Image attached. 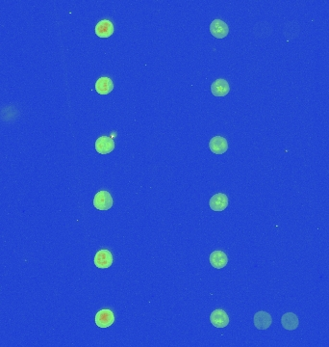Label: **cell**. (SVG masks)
I'll use <instances>...</instances> for the list:
<instances>
[{
    "label": "cell",
    "mask_w": 329,
    "mask_h": 347,
    "mask_svg": "<svg viewBox=\"0 0 329 347\" xmlns=\"http://www.w3.org/2000/svg\"><path fill=\"white\" fill-rule=\"evenodd\" d=\"M253 322L255 328H257L258 330H266L270 327L272 323V318L269 313L261 311L255 314Z\"/></svg>",
    "instance_id": "obj_10"
},
{
    "label": "cell",
    "mask_w": 329,
    "mask_h": 347,
    "mask_svg": "<svg viewBox=\"0 0 329 347\" xmlns=\"http://www.w3.org/2000/svg\"><path fill=\"white\" fill-rule=\"evenodd\" d=\"M95 151L100 155H108L115 150V142L109 136H100L96 139L95 144Z\"/></svg>",
    "instance_id": "obj_3"
},
{
    "label": "cell",
    "mask_w": 329,
    "mask_h": 347,
    "mask_svg": "<svg viewBox=\"0 0 329 347\" xmlns=\"http://www.w3.org/2000/svg\"><path fill=\"white\" fill-rule=\"evenodd\" d=\"M95 324L98 328H108L115 322V315L111 310L103 309L96 313L94 317Z\"/></svg>",
    "instance_id": "obj_2"
},
{
    "label": "cell",
    "mask_w": 329,
    "mask_h": 347,
    "mask_svg": "<svg viewBox=\"0 0 329 347\" xmlns=\"http://www.w3.org/2000/svg\"><path fill=\"white\" fill-rule=\"evenodd\" d=\"M230 92L229 83L225 79H219L211 84V93L215 96H225Z\"/></svg>",
    "instance_id": "obj_12"
},
{
    "label": "cell",
    "mask_w": 329,
    "mask_h": 347,
    "mask_svg": "<svg viewBox=\"0 0 329 347\" xmlns=\"http://www.w3.org/2000/svg\"><path fill=\"white\" fill-rule=\"evenodd\" d=\"M281 323L284 329L288 331H293L299 327V320L294 313H286L281 317Z\"/></svg>",
    "instance_id": "obj_14"
},
{
    "label": "cell",
    "mask_w": 329,
    "mask_h": 347,
    "mask_svg": "<svg viewBox=\"0 0 329 347\" xmlns=\"http://www.w3.org/2000/svg\"><path fill=\"white\" fill-rule=\"evenodd\" d=\"M209 148L213 154L223 155L228 150V142L224 137L217 135L211 138L209 142Z\"/></svg>",
    "instance_id": "obj_8"
},
{
    "label": "cell",
    "mask_w": 329,
    "mask_h": 347,
    "mask_svg": "<svg viewBox=\"0 0 329 347\" xmlns=\"http://www.w3.org/2000/svg\"><path fill=\"white\" fill-rule=\"evenodd\" d=\"M210 321L212 325L216 328H225L230 322L228 315L224 310L221 309L215 310L211 314Z\"/></svg>",
    "instance_id": "obj_7"
},
{
    "label": "cell",
    "mask_w": 329,
    "mask_h": 347,
    "mask_svg": "<svg viewBox=\"0 0 329 347\" xmlns=\"http://www.w3.org/2000/svg\"><path fill=\"white\" fill-rule=\"evenodd\" d=\"M114 90V83L110 78L103 77L97 79L95 82V91L99 95H108Z\"/></svg>",
    "instance_id": "obj_13"
},
{
    "label": "cell",
    "mask_w": 329,
    "mask_h": 347,
    "mask_svg": "<svg viewBox=\"0 0 329 347\" xmlns=\"http://www.w3.org/2000/svg\"><path fill=\"white\" fill-rule=\"evenodd\" d=\"M114 24L109 19H102L97 22L95 25L94 31L95 35H97L99 38H109L111 35L114 34Z\"/></svg>",
    "instance_id": "obj_9"
},
{
    "label": "cell",
    "mask_w": 329,
    "mask_h": 347,
    "mask_svg": "<svg viewBox=\"0 0 329 347\" xmlns=\"http://www.w3.org/2000/svg\"><path fill=\"white\" fill-rule=\"evenodd\" d=\"M228 204H229L228 197L224 193L215 194L213 197H211V199L209 201L210 208L217 212H221V211H224V209H226V207L228 206Z\"/></svg>",
    "instance_id": "obj_6"
},
{
    "label": "cell",
    "mask_w": 329,
    "mask_h": 347,
    "mask_svg": "<svg viewBox=\"0 0 329 347\" xmlns=\"http://www.w3.org/2000/svg\"><path fill=\"white\" fill-rule=\"evenodd\" d=\"M209 261L214 268L223 269L228 263V257L224 252L217 250L211 253L209 257Z\"/></svg>",
    "instance_id": "obj_11"
},
{
    "label": "cell",
    "mask_w": 329,
    "mask_h": 347,
    "mask_svg": "<svg viewBox=\"0 0 329 347\" xmlns=\"http://www.w3.org/2000/svg\"><path fill=\"white\" fill-rule=\"evenodd\" d=\"M113 255L109 250L106 249H101L99 251H97V253L94 256L93 262L94 265L97 268H101V269H106L109 268L112 264H113Z\"/></svg>",
    "instance_id": "obj_4"
},
{
    "label": "cell",
    "mask_w": 329,
    "mask_h": 347,
    "mask_svg": "<svg viewBox=\"0 0 329 347\" xmlns=\"http://www.w3.org/2000/svg\"><path fill=\"white\" fill-rule=\"evenodd\" d=\"M114 205L113 198L108 191L101 190L94 195L93 198V206L98 210H108Z\"/></svg>",
    "instance_id": "obj_1"
},
{
    "label": "cell",
    "mask_w": 329,
    "mask_h": 347,
    "mask_svg": "<svg viewBox=\"0 0 329 347\" xmlns=\"http://www.w3.org/2000/svg\"><path fill=\"white\" fill-rule=\"evenodd\" d=\"M210 32L217 39H224L229 34L228 25L222 19H214L210 24Z\"/></svg>",
    "instance_id": "obj_5"
}]
</instances>
